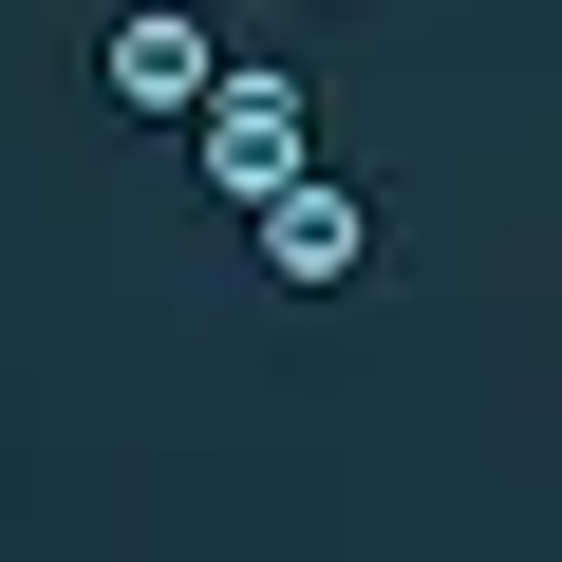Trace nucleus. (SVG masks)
I'll use <instances>...</instances> for the list:
<instances>
[{
    "label": "nucleus",
    "mask_w": 562,
    "mask_h": 562,
    "mask_svg": "<svg viewBox=\"0 0 562 562\" xmlns=\"http://www.w3.org/2000/svg\"><path fill=\"white\" fill-rule=\"evenodd\" d=\"M188 132H206V188H225V206H281V188H301V150H319V94L262 76V57H225Z\"/></svg>",
    "instance_id": "obj_1"
},
{
    "label": "nucleus",
    "mask_w": 562,
    "mask_h": 562,
    "mask_svg": "<svg viewBox=\"0 0 562 562\" xmlns=\"http://www.w3.org/2000/svg\"><path fill=\"white\" fill-rule=\"evenodd\" d=\"M244 244H262V281H301V301H319V281H357V262H375V206L301 169L281 206H244Z\"/></svg>",
    "instance_id": "obj_3"
},
{
    "label": "nucleus",
    "mask_w": 562,
    "mask_h": 562,
    "mask_svg": "<svg viewBox=\"0 0 562 562\" xmlns=\"http://www.w3.org/2000/svg\"><path fill=\"white\" fill-rule=\"evenodd\" d=\"M206 76H225V38L169 20V0H132V20L94 38V94H113V113H206Z\"/></svg>",
    "instance_id": "obj_2"
}]
</instances>
